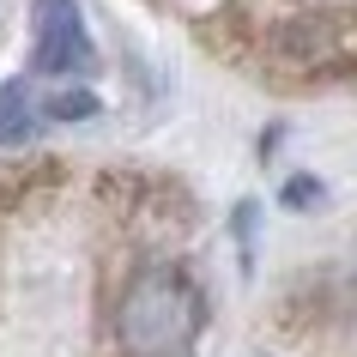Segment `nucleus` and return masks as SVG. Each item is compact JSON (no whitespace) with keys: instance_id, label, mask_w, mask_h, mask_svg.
I'll return each instance as SVG.
<instances>
[{"instance_id":"2","label":"nucleus","mask_w":357,"mask_h":357,"mask_svg":"<svg viewBox=\"0 0 357 357\" xmlns=\"http://www.w3.org/2000/svg\"><path fill=\"white\" fill-rule=\"evenodd\" d=\"M31 55L55 79H73V73L97 67V43L85 31V19H79V0H37V13H31Z\"/></svg>"},{"instance_id":"5","label":"nucleus","mask_w":357,"mask_h":357,"mask_svg":"<svg viewBox=\"0 0 357 357\" xmlns=\"http://www.w3.org/2000/svg\"><path fill=\"white\" fill-rule=\"evenodd\" d=\"M91 109H97L91 91H61V97H49V115H55V121H85Z\"/></svg>"},{"instance_id":"1","label":"nucleus","mask_w":357,"mask_h":357,"mask_svg":"<svg viewBox=\"0 0 357 357\" xmlns=\"http://www.w3.org/2000/svg\"><path fill=\"white\" fill-rule=\"evenodd\" d=\"M206 297L182 266H139L115 303V345L128 357H194Z\"/></svg>"},{"instance_id":"4","label":"nucleus","mask_w":357,"mask_h":357,"mask_svg":"<svg viewBox=\"0 0 357 357\" xmlns=\"http://www.w3.org/2000/svg\"><path fill=\"white\" fill-rule=\"evenodd\" d=\"M24 133H31V91L13 79L0 85V146H19Z\"/></svg>"},{"instance_id":"3","label":"nucleus","mask_w":357,"mask_h":357,"mask_svg":"<svg viewBox=\"0 0 357 357\" xmlns=\"http://www.w3.org/2000/svg\"><path fill=\"white\" fill-rule=\"evenodd\" d=\"M291 61H309V67H339V61L357 55V13H315V19H303L284 31L279 43Z\"/></svg>"},{"instance_id":"6","label":"nucleus","mask_w":357,"mask_h":357,"mask_svg":"<svg viewBox=\"0 0 357 357\" xmlns=\"http://www.w3.org/2000/svg\"><path fill=\"white\" fill-rule=\"evenodd\" d=\"M284 200H291V206H315V182H291Z\"/></svg>"}]
</instances>
